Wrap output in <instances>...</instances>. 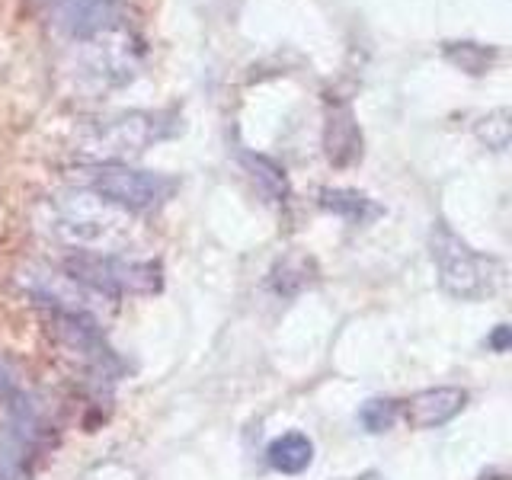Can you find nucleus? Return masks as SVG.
I'll list each match as a JSON object with an SVG mask.
<instances>
[{
    "label": "nucleus",
    "instance_id": "1",
    "mask_svg": "<svg viewBox=\"0 0 512 480\" xmlns=\"http://www.w3.org/2000/svg\"><path fill=\"white\" fill-rule=\"evenodd\" d=\"M48 228L68 247L84 253H116L132 234L128 212L93 196L90 189L58 196L52 202V224Z\"/></svg>",
    "mask_w": 512,
    "mask_h": 480
},
{
    "label": "nucleus",
    "instance_id": "2",
    "mask_svg": "<svg viewBox=\"0 0 512 480\" xmlns=\"http://www.w3.org/2000/svg\"><path fill=\"white\" fill-rule=\"evenodd\" d=\"M432 263L439 269V285L445 295L458 301H484L503 282V266L487 253H477L471 244L448 228L445 221H436L429 231Z\"/></svg>",
    "mask_w": 512,
    "mask_h": 480
},
{
    "label": "nucleus",
    "instance_id": "3",
    "mask_svg": "<svg viewBox=\"0 0 512 480\" xmlns=\"http://www.w3.org/2000/svg\"><path fill=\"white\" fill-rule=\"evenodd\" d=\"M170 125L160 112H122L96 122L90 132L80 135L77 154L87 160L90 167L96 164H128L132 157H141L154 141L167 138Z\"/></svg>",
    "mask_w": 512,
    "mask_h": 480
},
{
    "label": "nucleus",
    "instance_id": "4",
    "mask_svg": "<svg viewBox=\"0 0 512 480\" xmlns=\"http://www.w3.org/2000/svg\"><path fill=\"white\" fill-rule=\"evenodd\" d=\"M80 183L93 196L106 199L109 205L122 208V212H154V208H160L176 192L173 176L154 170H135L128 164L87 167L80 173Z\"/></svg>",
    "mask_w": 512,
    "mask_h": 480
},
{
    "label": "nucleus",
    "instance_id": "5",
    "mask_svg": "<svg viewBox=\"0 0 512 480\" xmlns=\"http://www.w3.org/2000/svg\"><path fill=\"white\" fill-rule=\"evenodd\" d=\"M64 272L90 292L103 298L119 295H151L160 288V266L144 260H125L116 253H84L77 250L64 260Z\"/></svg>",
    "mask_w": 512,
    "mask_h": 480
},
{
    "label": "nucleus",
    "instance_id": "6",
    "mask_svg": "<svg viewBox=\"0 0 512 480\" xmlns=\"http://www.w3.org/2000/svg\"><path fill=\"white\" fill-rule=\"evenodd\" d=\"M20 285L32 301L42 304V308H48L52 314H90L93 317V304L103 298L90 292L87 285H80L77 279H71L68 272L39 269V266L23 269Z\"/></svg>",
    "mask_w": 512,
    "mask_h": 480
},
{
    "label": "nucleus",
    "instance_id": "7",
    "mask_svg": "<svg viewBox=\"0 0 512 480\" xmlns=\"http://www.w3.org/2000/svg\"><path fill=\"white\" fill-rule=\"evenodd\" d=\"M464 404H468V391L455 388V384H439V388L413 394L407 404H400V413H404L410 429H439L452 423Z\"/></svg>",
    "mask_w": 512,
    "mask_h": 480
},
{
    "label": "nucleus",
    "instance_id": "8",
    "mask_svg": "<svg viewBox=\"0 0 512 480\" xmlns=\"http://www.w3.org/2000/svg\"><path fill=\"white\" fill-rule=\"evenodd\" d=\"M324 151L333 167H349L362 157V132L349 103H333L324 122Z\"/></svg>",
    "mask_w": 512,
    "mask_h": 480
},
{
    "label": "nucleus",
    "instance_id": "9",
    "mask_svg": "<svg viewBox=\"0 0 512 480\" xmlns=\"http://www.w3.org/2000/svg\"><path fill=\"white\" fill-rule=\"evenodd\" d=\"M58 20L74 39H93L116 20V0H58Z\"/></svg>",
    "mask_w": 512,
    "mask_h": 480
},
{
    "label": "nucleus",
    "instance_id": "10",
    "mask_svg": "<svg viewBox=\"0 0 512 480\" xmlns=\"http://www.w3.org/2000/svg\"><path fill=\"white\" fill-rule=\"evenodd\" d=\"M266 461L272 471L288 474V477H298L311 468L314 461V442L304 436V432H285V436L272 439L266 448Z\"/></svg>",
    "mask_w": 512,
    "mask_h": 480
},
{
    "label": "nucleus",
    "instance_id": "11",
    "mask_svg": "<svg viewBox=\"0 0 512 480\" xmlns=\"http://www.w3.org/2000/svg\"><path fill=\"white\" fill-rule=\"evenodd\" d=\"M320 208L349 224H368L384 212L378 202H372L359 189H320Z\"/></svg>",
    "mask_w": 512,
    "mask_h": 480
},
{
    "label": "nucleus",
    "instance_id": "12",
    "mask_svg": "<svg viewBox=\"0 0 512 480\" xmlns=\"http://www.w3.org/2000/svg\"><path fill=\"white\" fill-rule=\"evenodd\" d=\"M314 282H317V266L311 256H304V253L282 256L269 276V288L279 298H295L304 292V288H311Z\"/></svg>",
    "mask_w": 512,
    "mask_h": 480
},
{
    "label": "nucleus",
    "instance_id": "13",
    "mask_svg": "<svg viewBox=\"0 0 512 480\" xmlns=\"http://www.w3.org/2000/svg\"><path fill=\"white\" fill-rule=\"evenodd\" d=\"M244 167L250 170V176L256 180V186L263 189V196L269 199V202H285V196H288V176H285V170L276 164L272 157H266V154H244Z\"/></svg>",
    "mask_w": 512,
    "mask_h": 480
},
{
    "label": "nucleus",
    "instance_id": "14",
    "mask_svg": "<svg viewBox=\"0 0 512 480\" xmlns=\"http://www.w3.org/2000/svg\"><path fill=\"white\" fill-rule=\"evenodd\" d=\"M445 58L455 64V68H461L464 74H487L493 68V61L500 58V52H496L493 45H480V42H445Z\"/></svg>",
    "mask_w": 512,
    "mask_h": 480
},
{
    "label": "nucleus",
    "instance_id": "15",
    "mask_svg": "<svg viewBox=\"0 0 512 480\" xmlns=\"http://www.w3.org/2000/svg\"><path fill=\"white\" fill-rule=\"evenodd\" d=\"M509 109H493L487 116H480L474 125V135L480 144H487L490 151H506L509 138H512V122H509Z\"/></svg>",
    "mask_w": 512,
    "mask_h": 480
},
{
    "label": "nucleus",
    "instance_id": "16",
    "mask_svg": "<svg viewBox=\"0 0 512 480\" xmlns=\"http://www.w3.org/2000/svg\"><path fill=\"white\" fill-rule=\"evenodd\" d=\"M400 416V404L391 397H375V400H365L362 410H359V423L368 432H388Z\"/></svg>",
    "mask_w": 512,
    "mask_h": 480
},
{
    "label": "nucleus",
    "instance_id": "17",
    "mask_svg": "<svg viewBox=\"0 0 512 480\" xmlns=\"http://www.w3.org/2000/svg\"><path fill=\"white\" fill-rule=\"evenodd\" d=\"M487 346L493 349V352H509V346H512V327L509 324H496L493 327V333L487 336Z\"/></svg>",
    "mask_w": 512,
    "mask_h": 480
}]
</instances>
